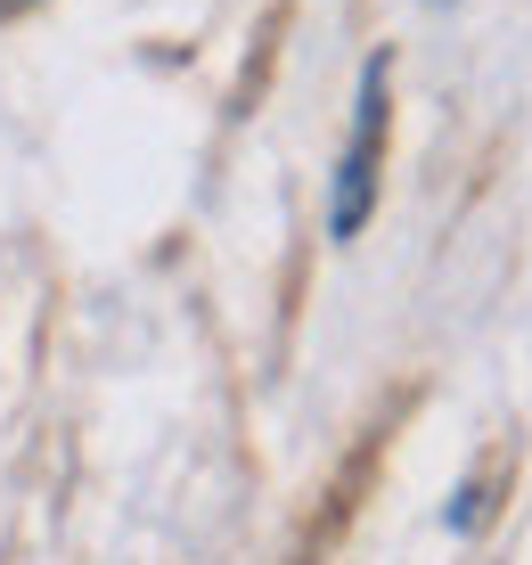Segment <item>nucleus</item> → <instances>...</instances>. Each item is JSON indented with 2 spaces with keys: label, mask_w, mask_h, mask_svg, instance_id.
<instances>
[{
  "label": "nucleus",
  "mask_w": 532,
  "mask_h": 565,
  "mask_svg": "<svg viewBox=\"0 0 532 565\" xmlns=\"http://www.w3.org/2000/svg\"><path fill=\"white\" fill-rule=\"evenodd\" d=\"M385 83L393 66L385 57H369L361 74V115H352V140H344V164H337V205H328V230L337 238H361V222L377 213V164H385Z\"/></svg>",
  "instance_id": "f257e3e1"
},
{
  "label": "nucleus",
  "mask_w": 532,
  "mask_h": 565,
  "mask_svg": "<svg viewBox=\"0 0 532 565\" xmlns=\"http://www.w3.org/2000/svg\"><path fill=\"white\" fill-rule=\"evenodd\" d=\"M33 9V0H0V17H25Z\"/></svg>",
  "instance_id": "f03ea898"
}]
</instances>
